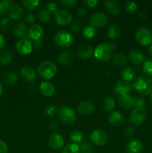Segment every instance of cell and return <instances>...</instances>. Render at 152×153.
Here are the masks:
<instances>
[{"label":"cell","instance_id":"cell-1","mask_svg":"<svg viewBox=\"0 0 152 153\" xmlns=\"http://www.w3.org/2000/svg\"><path fill=\"white\" fill-rule=\"evenodd\" d=\"M133 88L140 95H150V94L152 91L151 79L147 76H138L134 81Z\"/></svg>","mask_w":152,"mask_h":153},{"label":"cell","instance_id":"cell-2","mask_svg":"<svg viewBox=\"0 0 152 153\" xmlns=\"http://www.w3.org/2000/svg\"><path fill=\"white\" fill-rule=\"evenodd\" d=\"M58 72V67L56 64L54 62L50 61H43L39 64L37 67V73L39 76L43 79H52Z\"/></svg>","mask_w":152,"mask_h":153},{"label":"cell","instance_id":"cell-3","mask_svg":"<svg viewBox=\"0 0 152 153\" xmlns=\"http://www.w3.org/2000/svg\"><path fill=\"white\" fill-rule=\"evenodd\" d=\"M73 36L69 31L61 30L58 31L54 36V41L57 46L61 48H67L73 43Z\"/></svg>","mask_w":152,"mask_h":153},{"label":"cell","instance_id":"cell-4","mask_svg":"<svg viewBox=\"0 0 152 153\" xmlns=\"http://www.w3.org/2000/svg\"><path fill=\"white\" fill-rule=\"evenodd\" d=\"M58 116L63 123L66 125L73 124L76 120V114L72 108L66 105H63L58 111Z\"/></svg>","mask_w":152,"mask_h":153},{"label":"cell","instance_id":"cell-5","mask_svg":"<svg viewBox=\"0 0 152 153\" xmlns=\"http://www.w3.org/2000/svg\"><path fill=\"white\" fill-rule=\"evenodd\" d=\"M135 39L139 44L148 46L152 43L151 30L146 27L139 28L135 33Z\"/></svg>","mask_w":152,"mask_h":153},{"label":"cell","instance_id":"cell-6","mask_svg":"<svg viewBox=\"0 0 152 153\" xmlns=\"http://www.w3.org/2000/svg\"><path fill=\"white\" fill-rule=\"evenodd\" d=\"M113 53L111 47L107 43H101L98 45L94 51L95 58L101 61H108Z\"/></svg>","mask_w":152,"mask_h":153},{"label":"cell","instance_id":"cell-7","mask_svg":"<svg viewBox=\"0 0 152 153\" xmlns=\"http://www.w3.org/2000/svg\"><path fill=\"white\" fill-rule=\"evenodd\" d=\"M147 111L144 108H135L129 116V122L133 126H139L145 120Z\"/></svg>","mask_w":152,"mask_h":153},{"label":"cell","instance_id":"cell-8","mask_svg":"<svg viewBox=\"0 0 152 153\" xmlns=\"http://www.w3.org/2000/svg\"><path fill=\"white\" fill-rule=\"evenodd\" d=\"M90 140L96 146H101L106 144L108 140V137L105 131L101 128H96L91 133Z\"/></svg>","mask_w":152,"mask_h":153},{"label":"cell","instance_id":"cell-9","mask_svg":"<svg viewBox=\"0 0 152 153\" xmlns=\"http://www.w3.org/2000/svg\"><path fill=\"white\" fill-rule=\"evenodd\" d=\"M108 17L107 15L101 12H95L92 13L89 19V25L94 28H101L108 23Z\"/></svg>","mask_w":152,"mask_h":153},{"label":"cell","instance_id":"cell-10","mask_svg":"<svg viewBox=\"0 0 152 153\" xmlns=\"http://www.w3.org/2000/svg\"><path fill=\"white\" fill-rule=\"evenodd\" d=\"M16 49L22 55H28L33 50V43L28 38L20 39L16 43Z\"/></svg>","mask_w":152,"mask_h":153},{"label":"cell","instance_id":"cell-11","mask_svg":"<svg viewBox=\"0 0 152 153\" xmlns=\"http://www.w3.org/2000/svg\"><path fill=\"white\" fill-rule=\"evenodd\" d=\"M48 143L51 149L59 150L63 146L64 140L62 135L58 132H52L48 137Z\"/></svg>","mask_w":152,"mask_h":153},{"label":"cell","instance_id":"cell-12","mask_svg":"<svg viewBox=\"0 0 152 153\" xmlns=\"http://www.w3.org/2000/svg\"><path fill=\"white\" fill-rule=\"evenodd\" d=\"M55 18L56 22L61 25H67L70 24L72 20V15L68 10L61 9L58 10L55 13Z\"/></svg>","mask_w":152,"mask_h":153},{"label":"cell","instance_id":"cell-13","mask_svg":"<svg viewBox=\"0 0 152 153\" xmlns=\"http://www.w3.org/2000/svg\"><path fill=\"white\" fill-rule=\"evenodd\" d=\"M19 73L22 79L28 82H34L37 79V73L35 70L30 66H25L21 68Z\"/></svg>","mask_w":152,"mask_h":153},{"label":"cell","instance_id":"cell-14","mask_svg":"<svg viewBox=\"0 0 152 153\" xmlns=\"http://www.w3.org/2000/svg\"><path fill=\"white\" fill-rule=\"evenodd\" d=\"M131 90V85L129 82L121 80L116 82L113 87V91L116 94L123 95V94H128Z\"/></svg>","mask_w":152,"mask_h":153},{"label":"cell","instance_id":"cell-15","mask_svg":"<svg viewBox=\"0 0 152 153\" xmlns=\"http://www.w3.org/2000/svg\"><path fill=\"white\" fill-rule=\"evenodd\" d=\"M9 16L14 20H19L22 19L25 15L23 8L19 4H13L7 10Z\"/></svg>","mask_w":152,"mask_h":153},{"label":"cell","instance_id":"cell-16","mask_svg":"<svg viewBox=\"0 0 152 153\" xmlns=\"http://www.w3.org/2000/svg\"><path fill=\"white\" fill-rule=\"evenodd\" d=\"M95 110V106L91 102L83 101L80 102L77 105V111L82 116L90 115Z\"/></svg>","mask_w":152,"mask_h":153},{"label":"cell","instance_id":"cell-17","mask_svg":"<svg viewBox=\"0 0 152 153\" xmlns=\"http://www.w3.org/2000/svg\"><path fill=\"white\" fill-rule=\"evenodd\" d=\"M43 35V28L38 24L32 25L28 31V37L34 40H41Z\"/></svg>","mask_w":152,"mask_h":153},{"label":"cell","instance_id":"cell-18","mask_svg":"<svg viewBox=\"0 0 152 153\" xmlns=\"http://www.w3.org/2000/svg\"><path fill=\"white\" fill-rule=\"evenodd\" d=\"M119 104L122 108L128 109L131 108L134 105V98H133L129 94H123L118 97Z\"/></svg>","mask_w":152,"mask_h":153},{"label":"cell","instance_id":"cell-19","mask_svg":"<svg viewBox=\"0 0 152 153\" xmlns=\"http://www.w3.org/2000/svg\"><path fill=\"white\" fill-rule=\"evenodd\" d=\"M108 120L110 123L114 126H121L124 124L125 119L124 115L121 112L113 111L109 116Z\"/></svg>","mask_w":152,"mask_h":153},{"label":"cell","instance_id":"cell-20","mask_svg":"<svg viewBox=\"0 0 152 153\" xmlns=\"http://www.w3.org/2000/svg\"><path fill=\"white\" fill-rule=\"evenodd\" d=\"M129 59L132 64L138 65L144 61V55L140 49H134L130 52Z\"/></svg>","mask_w":152,"mask_h":153},{"label":"cell","instance_id":"cell-21","mask_svg":"<svg viewBox=\"0 0 152 153\" xmlns=\"http://www.w3.org/2000/svg\"><path fill=\"white\" fill-rule=\"evenodd\" d=\"M13 33H14V35L18 38H25V37L28 35L26 25L22 22H16L13 26Z\"/></svg>","mask_w":152,"mask_h":153},{"label":"cell","instance_id":"cell-22","mask_svg":"<svg viewBox=\"0 0 152 153\" xmlns=\"http://www.w3.org/2000/svg\"><path fill=\"white\" fill-rule=\"evenodd\" d=\"M94 50L92 46L89 45H83L77 49V55L81 59H88L92 56Z\"/></svg>","mask_w":152,"mask_h":153},{"label":"cell","instance_id":"cell-23","mask_svg":"<svg viewBox=\"0 0 152 153\" xmlns=\"http://www.w3.org/2000/svg\"><path fill=\"white\" fill-rule=\"evenodd\" d=\"M105 8L110 12L111 14L116 16L119 15L121 12V7L119 3L115 0H106L104 1Z\"/></svg>","mask_w":152,"mask_h":153},{"label":"cell","instance_id":"cell-24","mask_svg":"<svg viewBox=\"0 0 152 153\" xmlns=\"http://www.w3.org/2000/svg\"><path fill=\"white\" fill-rule=\"evenodd\" d=\"M142 149V143L139 140H131L126 146L127 153H141Z\"/></svg>","mask_w":152,"mask_h":153},{"label":"cell","instance_id":"cell-25","mask_svg":"<svg viewBox=\"0 0 152 153\" xmlns=\"http://www.w3.org/2000/svg\"><path fill=\"white\" fill-rule=\"evenodd\" d=\"M40 91L43 96L47 97H52L55 92V88L52 83L43 82L40 85Z\"/></svg>","mask_w":152,"mask_h":153},{"label":"cell","instance_id":"cell-26","mask_svg":"<svg viewBox=\"0 0 152 153\" xmlns=\"http://www.w3.org/2000/svg\"><path fill=\"white\" fill-rule=\"evenodd\" d=\"M135 71L131 67H126L121 72V77L122 78V80L126 81V82L133 80L135 78Z\"/></svg>","mask_w":152,"mask_h":153},{"label":"cell","instance_id":"cell-27","mask_svg":"<svg viewBox=\"0 0 152 153\" xmlns=\"http://www.w3.org/2000/svg\"><path fill=\"white\" fill-rule=\"evenodd\" d=\"M58 59L61 64H66V65L69 64L73 60L72 54L70 52H68V51H64V52H62L60 54Z\"/></svg>","mask_w":152,"mask_h":153},{"label":"cell","instance_id":"cell-28","mask_svg":"<svg viewBox=\"0 0 152 153\" xmlns=\"http://www.w3.org/2000/svg\"><path fill=\"white\" fill-rule=\"evenodd\" d=\"M107 35L111 40L118 38L120 35V28L117 25H111L107 29Z\"/></svg>","mask_w":152,"mask_h":153},{"label":"cell","instance_id":"cell-29","mask_svg":"<svg viewBox=\"0 0 152 153\" xmlns=\"http://www.w3.org/2000/svg\"><path fill=\"white\" fill-rule=\"evenodd\" d=\"M18 75L14 72H7L4 76V82L8 85H13L17 82Z\"/></svg>","mask_w":152,"mask_h":153},{"label":"cell","instance_id":"cell-30","mask_svg":"<svg viewBox=\"0 0 152 153\" xmlns=\"http://www.w3.org/2000/svg\"><path fill=\"white\" fill-rule=\"evenodd\" d=\"M13 60V55L10 51H3L0 53V64L2 65L9 64Z\"/></svg>","mask_w":152,"mask_h":153},{"label":"cell","instance_id":"cell-31","mask_svg":"<svg viewBox=\"0 0 152 153\" xmlns=\"http://www.w3.org/2000/svg\"><path fill=\"white\" fill-rule=\"evenodd\" d=\"M37 16H38L39 20L40 22H42L43 23H47L50 21L52 14L46 8H43L39 10Z\"/></svg>","mask_w":152,"mask_h":153},{"label":"cell","instance_id":"cell-32","mask_svg":"<svg viewBox=\"0 0 152 153\" xmlns=\"http://www.w3.org/2000/svg\"><path fill=\"white\" fill-rule=\"evenodd\" d=\"M113 61L116 67H122L126 64L127 57L125 54L118 53L114 56Z\"/></svg>","mask_w":152,"mask_h":153},{"label":"cell","instance_id":"cell-33","mask_svg":"<svg viewBox=\"0 0 152 153\" xmlns=\"http://www.w3.org/2000/svg\"><path fill=\"white\" fill-rule=\"evenodd\" d=\"M83 133L80 130H73L69 134V139L74 143H80L83 140Z\"/></svg>","mask_w":152,"mask_h":153},{"label":"cell","instance_id":"cell-34","mask_svg":"<svg viewBox=\"0 0 152 153\" xmlns=\"http://www.w3.org/2000/svg\"><path fill=\"white\" fill-rule=\"evenodd\" d=\"M116 103H115L114 100L110 97H107L103 100L102 102V108L106 111H110L115 108Z\"/></svg>","mask_w":152,"mask_h":153},{"label":"cell","instance_id":"cell-35","mask_svg":"<svg viewBox=\"0 0 152 153\" xmlns=\"http://www.w3.org/2000/svg\"><path fill=\"white\" fill-rule=\"evenodd\" d=\"M82 33H83V35L84 36V37L90 39L92 38L95 35L96 31H95V28L92 25H86V26L83 27Z\"/></svg>","mask_w":152,"mask_h":153},{"label":"cell","instance_id":"cell-36","mask_svg":"<svg viewBox=\"0 0 152 153\" xmlns=\"http://www.w3.org/2000/svg\"><path fill=\"white\" fill-rule=\"evenodd\" d=\"M80 146L77 143H71L66 145L62 153H80Z\"/></svg>","mask_w":152,"mask_h":153},{"label":"cell","instance_id":"cell-37","mask_svg":"<svg viewBox=\"0 0 152 153\" xmlns=\"http://www.w3.org/2000/svg\"><path fill=\"white\" fill-rule=\"evenodd\" d=\"M40 3V1L39 0H23L22 1V4L28 10H35L39 6Z\"/></svg>","mask_w":152,"mask_h":153},{"label":"cell","instance_id":"cell-38","mask_svg":"<svg viewBox=\"0 0 152 153\" xmlns=\"http://www.w3.org/2000/svg\"><path fill=\"white\" fill-rule=\"evenodd\" d=\"M143 73L147 76H152V58L145 60L142 66Z\"/></svg>","mask_w":152,"mask_h":153},{"label":"cell","instance_id":"cell-39","mask_svg":"<svg viewBox=\"0 0 152 153\" xmlns=\"http://www.w3.org/2000/svg\"><path fill=\"white\" fill-rule=\"evenodd\" d=\"M80 150L83 153H93L94 149L92 145L88 142H82L80 145Z\"/></svg>","mask_w":152,"mask_h":153},{"label":"cell","instance_id":"cell-40","mask_svg":"<svg viewBox=\"0 0 152 153\" xmlns=\"http://www.w3.org/2000/svg\"><path fill=\"white\" fill-rule=\"evenodd\" d=\"M10 25H11V21L7 17H3L0 19V29L7 31L10 28Z\"/></svg>","mask_w":152,"mask_h":153},{"label":"cell","instance_id":"cell-41","mask_svg":"<svg viewBox=\"0 0 152 153\" xmlns=\"http://www.w3.org/2000/svg\"><path fill=\"white\" fill-rule=\"evenodd\" d=\"M125 8L128 13H134L137 10V4L134 1H128L125 4Z\"/></svg>","mask_w":152,"mask_h":153},{"label":"cell","instance_id":"cell-42","mask_svg":"<svg viewBox=\"0 0 152 153\" xmlns=\"http://www.w3.org/2000/svg\"><path fill=\"white\" fill-rule=\"evenodd\" d=\"M46 114L49 117H53L55 116V114L58 111V107L55 105L51 104L46 108Z\"/></svg>","mask_w":152,"mask_h":153},{"label":"cell","instance_id":"cell-43","mask_svg":"<svg viewBox=\"0 0 152 153\" xmlns=\"http://www.w3.org/2000/svg\"><path fill=\"white\" fill-rule=\"evenodd\" d=\"M45 8L49 12V13L52 14V13H55L58 10V6L55 4V2H49L46 5V7Z\"/></svg>","mask_w":152,"mask_h":153},{"label":"cell","instance_id":"cell-44","mask_svg":"<svg viewBox=\"0 0 152 153\" xmlns=\"http://www.w3.org/2000/svg\"><path fill=\"white\" fill-rule=\"evenodd\" d=\"M123 133L127 137L131 138V137H134V134H135V130H134V128L133 127L127 126L124 128Z\"/></svg>","mask_w":152,"mask_h":153},{"label":"cell","instance_id":"cell-45","mask_svg":"<svg viewBox=\"0 0 152 153\" xmlns=\"http://www.w3.org/2000/svg\"><path fill=\"white\" fill-rule=\"evenodd\" d=\"M60 2L68 8H73L77 4V1L75 0H61Z\"/></svg>","mask_w":152,"mask_h":153},{"label":"cell","instance_id":"cell-46","mask_svg":"<svg viewBox=\"0 0 152 153\" xmlns=\"http://www.w3.org/2000/svg\"><path fill=\"white\" fill-rule=\"evenodd\" d=\"M145 104V100L141 97H136L134 99V105L136 108H144Z\"/></svg>","mask_w":152,"mask_h":153},{"label":"cell","instance_id":"cell-47","mask_svg":"<svg viewBox=\"0 0 152 153\" xmlns=\"http://www.w3.org/2000/svg\"><path fill=\"white\" fill-rule=\"evenodd\" d=\"M82 26V22L79 19H75L73 21L71 25V29L72 31H77L80 29Z\"/></svg>","mask_w":152,"mask_h":153},{"label":"cell","instance_id":"cell-48","mask_svg":"<svg viewBox=\"0 0 152 153\" xmlns=\"http://www.w3.org/2000/svg\"><path fill=\"white\" fill-rule=\"evenodd\" d=\"M25 19L28 23L33 24L34 23V22L36 21V16L34 13H26L25 16Z\"/></svg>","mask_w":152,"mask_h":153},{"label":"cell","instance_id":"cell-49","mask_svg":"<svg viewBox=\"0 0 152 153\" xmlns=\"http://www.w3.org/2000/svg\"><path fill=\"white\" fill-rule=\"evenodd\" d=\"M86 6L88 7H94L98 4V1L97 0H84L83 1Z\"/></svg>","mask_w":152,"mask_h":153},{"label":"cell","instance_id":"cell-50","mask_svg":"<svg viewBox=\"0 0 152 153\" xmlns=\"http://www.w3.org/2000/svg\"><path fill=\"white\" fill-rule=\"evenodd\" d=\"M8 147L5 142L0 140V153H7Z\"/></svg>","mask_w":152,"mask_h":153},{"label":"cell","instance_id":"cell-51","mask_svg":"<svg viewBox=\"0 0 152 153\" xmlns=\"http://www.w3.org/2000/svg\"><path fill=\"white\" fill-rule=\"evenodd\" d=\"M49 126H50L51 130H52L53 131H56L59 128V123L58 121L52 120L49 124Z\"/></svg>","mask_w":152,"mask_h":153},{"label":"cell","instance_id":"cell-52","mask_svg":"<svg viewBox=\"0 0 152 153\" xmlns=\"http://www.w3.org/2000/svg\"><path fill=\"white\" fill-rule=\"evenodd\" d=\"M87 12H86V10L83 7H79L78 9L76 11V14L79 16V17H81V16H84L85 15H86Z\"/></svg>","mask_w":152,"mask_h":153},{"label":"cell","instance_id":"cell-53","mask_svg":"<svg viewBox=\"0 0 152 153\" xmlns=\"http://www.w3.org/2000/svg\"><path fill=\"white\" fill-rule=\"evenodd\" d=\"M33 46H34V48H36L37 49H40L42 46V40H34V43H33Z\"/></svg>","mask_w":152,"mask_h":153},{"label":"cell","instance_id":"cell-54","mask_svg":"<svg viewBox=\"0 0 152 153\" xmlns=\"http://www.w3.org/2000/svg\"><path fill=\"white\" fill-rule=\"evenodd\" d=\"M4 46H5V39L2 34H0V50H1Z\"/></svg>","mask_w":152,"mask_h":153},{"label":"cell","instance_id":"cell-55","mask_svg":"<svg viewBox=\"0 0 152 153\" xmlns=\"http://www.w3.org/2000/svg\"><path fill=\"white\" fill-rule=\"evenodd\" d=\"M6 10H7V8L4 6V4L1 1H0V16L4 14Z\"/></svg>","mask_w":152,"mask_h":153},{"label":"cell","instance_id":"cell-56","mask_svg":"<svg viewBox=\"0 0 152 153\" xmlns=\"http://www.w3.org/2000/svg\"><path fill=\"white\" fill-rule=\"evenodd\" d=\"M138 17L140 19H142V20H145V19H146V18H147V15H146V13H145L144 11H140L138 15Z\"/></svg>","mask_w":152,"mask_h":153},{"label":"cell","instance_id":"cell-57","mask_svg":"<svg viewBox=\"0 0 152 153\" xmlns=\"http://www.w3.org/2000/svg\"><path fill=\"white\" fill-rule=\"evenodd\" d=\"M148 52L150 54L151 56H152V45H151L148 48Z\"/></svg>","mask_w":152,"mask_h":153},{"label":"cell","instance_id":"cell-58","mask_svg":"<svg viewBox=\"0 0 152 153\" xmlns=\"http://www.w3.org/2000/svg\"><path fill=\"white\" fill-rule=\"evenodd\" d=\"M2 92H3V88H2V85H1V82H0V97H1V94H2Z\"/></svg>","mask_w":152,"mask_h":153},{"label":"cell","instance_id":"cell-59","mask_svg":"<svg viewBox=\"0 0 152 153\" xmlns=\"http://www.w3.org/2000/svg\"><path fill=\"white\" fill-rule=\"evenodd\" d=\"M150 100H151V102H152V91H151V93L150 94Z\"/></svg>","mask_w":152,"mask_h":153},{"label":"cell","instance_id":"cell-60","mask_svg":"<svg viewBox=\"0 0 152 153\" xmlns=\"http://www.w3.org/2000/svg\"><path fill=\"white\" fill-rule=\"evenodd\" d=\"M49 153H52V152H49Z\"/></svg>","mask_w":152,"mask_h":153}]
</instances>
